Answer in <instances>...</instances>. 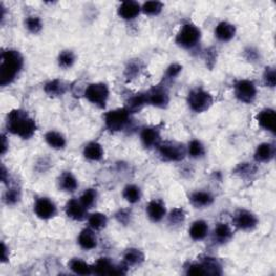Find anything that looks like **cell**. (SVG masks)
<instances>
[{
  "instance_id": "cell-1",
  "label": "cell",
  "mask_w": 276,
  "mask_h": 276,
  "mask_svg": "<svg viewBox=\"0 0 276 276\" xmlns=\"http://www.w3.org/2000/svg\"><path fill=\"white\" fill-rule=\"evenodd\" d=\"M6 126L11 134L23 139L33 137L37 131L36 121L23 109H14L10 111L7 116Z\"/></svg>"
},
{
  "instance_id": "cell-2",
  "label": "cell",
  "mask_w": 276,
  "mask_h": 276,
  "mask_svg": "<svg viewBox=\"0 0 276 276\" xmlns=\"http://www.w3.org/2000/svg\"><path fill=\"white\" fill-rule=\"evenodd\" d=\"M24 66V57L16 50L3 51L0 59V86L7 87L13 83Z\"/></svg>"
},
{
  "instance_id": "cell-3",
  "label": "cell",
  "mask_w": 276,
  "mask_h": 276,
  "mask_svg": "<svg viewBox=\"0 0 276 276\" xmlns=\"http://www.w3.org/2000/svg\"><path fill=\"white\" fill-rule=\"evenodd\" d=\"M187 103L189 108L197 114L207 111L214 104V97L209 92L201 88L193 89L190 91L187 97Z\"/></svg>"
},
{
  "instance_id": "cell-4",
  "label": "cell",
  "mask_w": 276,
  "mask_h": 276,
  "mask_svg": "<svg viewBox=\"0 0 276 276\" xmlns=\"http://www.w3.org/2000/svg\"><path fill=\"white\" fill-rule=\"evenodd\" d=\"M202 38L201 29L192 23L182 25L176 36V44L186 50H192L196 48Z\"/></svg>"
},
{
  "instance_id": "cell-5",
  "label": "cell",
  "mask_w": 276,
  "mask_h": 276,
  "mask_svg": "<svg viewBox=\"0 0 276 276\" xmlns=\"http://www.w3.org/2000/svg\"><path fill=\"white\" fill-rule=\"evenodd\" d=\"M131 114L125 107L118 108L106 112L104 122L106 128L111 132L123 131L130 123Z\"/></svg>"
},
{
  "instance_id": "cell-6",
  "label": "cell",
  "mask_w": 276,
  "mask_h": 276,
  "mask_svg": "<svg viewBox=\"0 0 276 276\" xmlns=\"http://www.w3.org/2000/svg\"><path fill=\"white\" fill-rule=\"evenodd\" d=\"M157 148L160 158L166 162H179L188 155L187 148L182 144L175 141L161 142Z\"/></svg>"
},
{
  "instance_id": "cell-7",
  "label": "cell",
  "mask_w": 276,
  "mask_h": 276,
  "mask_svg": "<svg viewBox=\"0 0 276 276\" xmlns=\"http://www.w3.org/2000/svg\"><path fill=\"white\" fill-rule=\"evenodd\" d=\"M84 97L91 104L104 109L109 98V89L105 83H91L84 90Z\"/></svg>"
},
{
  "instance_id": "cell-8",
  "label": "cell",
  "mask_w": 276,
  "mask_h": 276,
  "mask_svg": "<svg viewBox=\"0 0 276 276\" xmlns=\"http://www.w3.org/2000/svg\"><path fill=\"white\" fill-rule=\"evenodd\" d=\"M235 97L244 104H251L257 98L258 90L256 84L250 80L243 79L238 81L234 86Z\"/></svg>"
},
{
  "instance_id": "cell-9",
  "label": "cell",
  "mask_w": 276,
  "mask_h": 276,
  "mask_svg": "<svg viewBox=\"0 0 276 276\" xmlns=\"http://www.w3.org/2000/svg\"><path fill=\"white\" fill-rule=\"evenodd\" d=\"M128 265H117L109 258H99L93 265V274L96 275H122L125 274Z\"/></svg>"
},
{
  "instance_id": "cell-10",
  "label": "cell",
  "mask_w": 276,
  "mask_h": 276,
  "mask_svg": "<svg viewBox=\"0 0 276 276\" xmlns=\"http://www.w3.org/2000/svg\"><path fill=\"white\" fill-rule=\"evenodd\" d=\"M258 218L256 215L246 209H240L233 216V224L242 231H250L258 226Z\"/></svg>"
},
{
  "instance_id": "cell-11",
  "label": "cell",
  "mask_w": 276,
  "mask_h": 276,
  "mask_svg": "<svg viewBox=\"0 0 276 276\" xmlns=\"http://www.w3.org/2000/svg\"><path fill=\"white\" fill-rule=\"evenodd\" d=\"M148 105L157 108H166L169 104V95L166 88L162 84L153 87L146 93Z\"/></svg>"
},
{
  "instance_id": "cell-12",
  "label": "cell",
  "mask_w": 276,
  "mask_h": 276,
  "mask_svg": "<svg viewBox=\"0 0 276 276\" xmlns=\"http://www.w3.org/2000/svg\"><path fill=\"white\" fill-rule=\"evenodd\" d=\"M34 213L38 218L43 220H49L56 216L57 207L55 203L49 198H39L35 202Z\"/></svg>"
},
{
  "instance_id": "cell-13",
  "label": "cell",
  "mask_w": 276,
  "mask_h": 276,
  "mask_svg": "<svg viewBox=\"0 0 276 276\" xmlns=\"http://www.w3.org/2000/svg\"><path fill=\"white\" fill-rule=\"evenodd\" d=\"M65 213L67 217L75 221H82L88 217V209L78 199H71L67 202L65 206Z\"/></svg>"
},
{
  "instance_id": "cell-14",
  "label": "cell",
  "mask_w": 276,
  "mask_h": 276,
  "mask_svg": "<svg viewBox=\"0 0 276 276\" xmlns=\"http://www.w3.org/2000/svg\"><path fill=\"white\" fill-rule=\"evenodd\" d=\"M258 124L265 131L272 134H275V123H276V112L272 108H265L258 112L256 116Z\"/></svg>"
},
{
  "instance_id": "cell-15",
  "label": "cell",
  "mask_w": 276,
  "mask_h": 276,
  "mask_svg": "<svg viewBox=\"0 0 276 276\" xmlns=\"http://www.w3.org/2000/svg\"><path fill=\"white\" fill-rule=\"evenodd\" d=\"M141 11V7L137 2H132V0H128V2L122 3L118 8V15L125 21H132L135 19Z\"/></svg>"
},
{
  "instance_id": "cell-16",
  "label": "cell",
  "mask_w": 276,
  "mask_h": 276,
  "mask_svg": "<svg viewBox=\"0 0 276 276\" xmlns=\"http://www.w3.org/2000/svg\"><path fill=\"white\" fill-rule=\"evenodd\" d=\"M146 213L152 222H160L166 216L165 204L161 200H152L148 203Z\"/></svg>"
},
{
  "instance_id": "cell-17",
  "label": "cell",
  "mask_w": 276,
  "mask_h": 276,
  "mask_svg": "<svg viewBox=\"0 0 276 276\" xmlns=\"http://www.w3.org/2000/svg\"><path fill=\"white\" fill-rule=\"evenodd\" d=\"M141 144L145 148L151 149L158 147L161 144L160 131L157 128H145L140 133Z\"/></svg>"
},
{
  "instance_id": "cell-18",
  "label": "cell",
  "mask_w": 276,
  "mask_h": 276,
  "mask_svg": "<svg viewBox=\"0 0 276 276\" xmlns=\"http://www.w3.org/2000/svg\"><path fill=\"white\" fill-rule=\"evenodd\" d=\"M78 244L79 246L84 250H92L97 247L98 240L93 229L86 228L80 232L78 237Z\"/></svg>"
},
{
  "instance_id": "cell-19",
  "label": "cell",
  "mask_w": 276,
  "mask_h": 276,
  "mask_svg": "<svg viewBox=\"0 0 276 276\" xmlns=\"http://www.w3.org/2000/svg\"><path fill=\"white\" fill-rule=\"evenodd\" d=\"M275 145L271 142H263L260 144L254 151L253 159L258 163H269L275 157Z\"/></svg>"
},
{
  "instance_id": "cell-20",
  "label": "cell",
  "mask_w": 276,
  "mask_h": 276,
  "mask_svg": "<svg viewBox=\"0 0 276 276\" xmlns=\"http://www.w3.org/2000/svg\"><path fill=\"white\" fill-rule=\"evenodd\" d=\"M189 201L196 208H207L213 205L215 198L208 191H194L191 193Z\"/></svg>"
},
{
  "instance_id": "cell-21",
  "label": "cell",
  "mask_w": 276,
  "mask_h": 276,
  "mask_svg": "<svg viewBox=\"0 0 276 276\" xmlns=\"http://www.w3.org/2000/svg\"><path fill=\"white\" fill-rule=\"evenodd\" d=\"M235 34H237V28L229 22H220L215 28V37L222 43L231 41L235 37Z\"/></svg>"
},
{
  "instance_id": "cell-22",
  "label": "cell",
  "mask_w": 276,
  "mask_h": 276,
  "mask_svg": "<svg viewBox=\"0 0 276 276\" xmlns=\"http://www.w3.org/2000/svg\"><path fill=\"white\" fill-rule=\"evenodd\" d=\"M214 241L218 244H226L233 238V231L228 223L219 222L213 232Z\"/></svg>"
},
{
  "instance_id": "cell-23",
  "label": "cell",
  "mask_w": 276,
  "mask_h": 276,
  "mask_svg": "<svg viewBox=\"0 0 276 276\" xmlns=\"http://www.w3.org/2000/svg\"><path fill=\"white\" fill-rule=\"evenodd\" d=\"M209 231L208 223L204 220L194 221L189 229V235L193 241H202L207 237Z\"/></svg>"
},
{
  "instance_id": "cell-24",
  "label": "cell",
  "mask_w": 276,
  "mask_h": 276,
  "mask_svg": "<svg viewBox=\"0 0 276 276\" xmlns=\"http://www.w3.org/2000/svg\"><path fill=\"white\" fill-rule=\"evenodd\" d=\"M58 187L62 191L71 193V192H75L78 189L79 183L73 173L64 172L58 178Z\"/></svg>"
},
{
  "instance_id": "cell-25",
  "label": "cell",
  "mask_w": 276,
  "mask_h": 276,
  "mask_svg": "<svg viewBox=\"0 0 276 276\" xmlns=\"http://www.w3.org/2000/svg\"><path fill=\"white\" fill-rule=\"evenodd\" d=\"M45 92L49 96H62L66 93V91L68 89V86L66 84L65 81L60 79H54L49 81L48 83L45 86Z\"/></svg>"
},
{
  "instance_id": "cell-26",
  "label": "cell",
  "mask_w": 276,
  "mask_h": 276,
  "mask_svg": "<svg viewBox=\"0 0 276 276\" xmlns=\"http://www.w3.org/2000/svg\"><path fill=\"white\" fill-rule=\"evenodd\" d=\"M83 156L86 159L90 161H100L104 158V149L103 146L98 144L97 141H91L86 145L83 149Z\"/></svg>"
},
{
  "instance_id": "cell-27",
  "label": "cell",
  "mask_w": 276,
  "mask_h": 276,
  "mask_svg": "<svg viewBox=\"0 0 276 276\" xmlns=\"http://www.w3.org/2000/svg\"><path fill=\"white\" fill-rule=\"evenodd\" d=\"M45 139L47 144L51 148L56 149V150H62L67 145L65 136L62 134V133L56 132V131H49L45 135Z\"/></svg>"
},
{
  "instance_id": "cell-28",
  "label": "cell",
  "mask_w": 276,
  "mask_h": 276,
  "mask_svg": "<svg viewBox=\"0 0 276 276\" xmlns=\"http://www.w3.org/2000/svg\"><path fill=\"white\" fill-rule=\"evenodd\" d=\"M146 105H148L146 93H139L128 99L125 108L130 114H136V112L140 111Z\"/></svg>"
},
{
  "instance_id": "cell-29",
  "label": "cell",
  "mask_w": 276,
  "mask_h": 276,
  "mask_svg": "<svg viewBox=\"0 0 276 276\" xmlns=\"http://www.w3.org/2000/svg\"><path fill=\"white\" fill-rule=\"evenodd\" d=\"M123 261L128 267L139 265L145 261V253L138 248H129L123 253Z\"/></svg>"
},
{
  "instance_id": "cell-30",
  "label": "cell",
  "mask_w": 276,
  "mask_h": 276,
  "mask_svg": "<svg viewBox=\"0 0 276 276\" xmlns=\"http://www.w3.org/2000/svg\"><path fill=\"white\" fill-rule=\"evenodd\" d=\"M69 269L78 275H91L93 274V265H90L84 260L80 258L71 259L68 263Z\"/></svg>"
},
{
  "instance_id": "cell-31",
  "label": "cell",
  "mask_w": 276,
  "mask_h": 276,
  "mask_svg": "<svg viewBox=\"0 0 276 276\" xmlns=\"http://www.w3.org/2000/svg\"><path fill=\"white\" fill-rule=\"evenodd\" d=\"M89 227L94 231H100L106 228L108 223V218L103 213H93L88 217Z\"/></svg>"
},
{
  "instance_id": "cell-32",
  "label": "cell",
  "mask_w": 276,
  "mask_h": 276,
  "mask_svg": "<svg viewBox=\"0 0 276 276\" xmlns=\"http://www.w3.org/2000/svg\"><path fill=\"white\" fill-rule=\"evenodd\" d=\"M204 269L206 271L207 275H221L222 274V265L221 263L213 257H205L201 260Z\"/></svg>"
},
{
  "instance_id": "cell-33",
  "label": "cell",
  "mask_w": 276,
  "mask_h": 276,
  "mask_svg": "<svg viewBox=\"0 0 276 276\" xmlns=\"http://www.w3.org/2000/svg\"><path fill=\"white\" fill-rule=\"evenodd\" d=\"M122 197L130 204H136L141 199V190L136 185H128L122 191Z\"/></svg>"
},
{
  "instance_id": "cell-34",
  "label": "cell",
  "mask_w": 276,
  "mask_h": 276,
  "mask_svg": "<svg viewBox=\"0 0 276 276\" xmlns=\"http://www.w3.org/2000/svg\"><path fill=\"white\" fill-rule=\"evenodd\" d=\"M97 198L98 193L95 189H87L82 194H81L79 200L87 209H90L96 205Z\"/></svg>"
},
{
  "instance_id": "cell-35",
  "label": "cell",
  "mask_w": 276,
  "mask_h": 276,
  "mask_svg": "<svg viewBox=\"0 0 276 276\" xmlns=\"http://www.w3.org/2000/svg\"><path fill=\"white\" fill-rule=\"evenodd\" d=\"M58 66L60 68L68 69L70 67H73V65L76 62V55L71 50H64L58 54Z\"/></svg>"
},
{
  "instance_id": "cell-36",
  "label": "cell",
  "mask_w": 276,
  "mask_h": 276,
  "mask_svg": "<svg viewBox=\"0 0 276 276\" xmlns=\"http://www.w3.org/2000/svg\"><path fill=\"white\" fill-rule=\"evenodd\" d=\"M168 224L173 227H177L182 224L186 220V213L181 207H176L171 210L167 216Z\"/></svg>"
},
{
  "instance_id": "cell-37",
  "label": "cell",
  "mask_w": 276,
  "mask_h": 276,
  "mask_svg": "<svg viewBox=\"0 0 276 276\" xmlns=\"http://www.w3.org/2000/svg\"><path fill=\"white\" fill-rule=\"evenodd\" d=\"M187 153L192 159H200L205 155V147L198 139H193L187 147Z\"/></svg>"
},
{
  "instance_id": "cell-38",
  "label": "cell",
  "mask_w": 276,
  "mask_h": 276,
  "mask_svg": "<svg viewBox=\"0 0 276 276\" xmlns=\"http://www.w3.org/2000/svg\"><path fill=\"white\" fill-rule=\"evenodd\" d=\"M163 7H164V5L161 2H147L141 6V11L146 15L156 16L162 12Z\"/></svg>"
},
{
  "instance_id": "cell-39",
  "label": "cell",
  "mask_w": 276,
  "mask_h": 276,
  "mask_svg": "<svg viewBox=\"0 0 276 276\" xmlns=\"http://www.w3.org/2000/svg\"><path fill=\"white\" fill-rule=\"evenodd\" d=\"M142 68L141 62L139 59H135V60H131V62L128 64L125 71H124V76L128 80H133L135 79Z\"/></svg>"
},
{
  "instance_id": "cell-40",
  "label": "cell",
  "mask_w": 276,
  "mask_h": 276,
  "mask_svg": "<svg viewBox=\"0 0 276 276\" xmlns=\"http://www.w3.org/2000/svg\"><path fill=\"white\" fill-rule=\"evenodd\" d=\"M21 200V190L17 187L9 188L4 194V202L7 205H15Z\"/></svg>"
},
{
  "instance_id": "cell-41",
  "label": "cell",
  "mask_w": 276,
  "mask_h": 276,
  "mask_svg": "<svg viewBox=\"0 0 276 276\" xmlns=\"http://www.w3.org/2000/svg\"><path fill=\"white\" fill-rule=\"evenodd\" d=\"M25 26L28 29V32L32 34H39L43 30L44 24L41 18L38 16H28L25 19Z\"/></svg>"
},
{
  "instance_id": "cell-42",
  "label": "cell",
  "mask_w": 276,
  "mask_h": 276,
  "mask_svg": "<svg viewBox=\"0 0 276 276\" xmlns=\"http://www.w3.org/2000/svg\"><path fill=\"white\" fill-rule=\"evenodd\" d=\"M263 82L264 86L270 89H274L276 86V73L274 67H267L263 73Z\"/></svg>"
},
{
  "instance_id": "cell-43",
  "label": "cell",
  "mask_w": 276,
  "mask_h": 276,
  "mask_svg": "<svg viewBox=\"0 0 276 276\" xmlns=\"http://www.w3.org/2000/svg\"><path fill=\"white\" fill-rule=\"evenodd\" d=\"M186 274L187 275H207L205 269H204L203 264L200 262H192L186 268Z\"/></svg>"
},
{
  "instance_id": "cell-44",
  "label": "cell",
  "mask_w": 276,
  "mask_h": 276,
  "mask_svg": "<svg viewBox=\"0 0 276 276\" xmlns=\"http://www.w3.org/2000/svg\"><path fill=\"white\" fill-rule=\"evenodd\" d=\"M235 174H238L240 176H249L251 174L256 173V167L251 164V163H241L235 168Z\"/></svg>"
},
{
  "instance_id": "cell-45",
  "label": "cell",
  "mask_w": 276,
  "mask_h": 276,
  "mask_svg": "<svg viewBox=\"0 0 276 276\" xmlns=\"http://www.w3.org/2000/svg\"><path fill=\"white\" fill-rule=\"evenodd\" d=\"M182 70V66L179 64H172L167 69L165 73V80H172L175 79L176 77L179 76V74L181 73Z\"/></svg>"
},
{
  "instance_id": "cell-46",
  "label": "cell",
  "mask_w": 276,
  "mask_h": 276,
  "mask_svg": "<svg viewBox=\"0 0 276 276\" xmlns=\"http://www.w3.org/2000/svg\"><path fill=\"white\" fill-rule=\"evenodd\" d=\"M131 211L128 209H121L116 214L117 220L122 224H128L131 221Z\"/></svg>"
},
{
  "instance_id": "cell-47",
  "label": "cell",
  "mask_w": 276,
  "mask_h": 276,
  "mask_svg": "<svg viewBox=\"0 0 276 276\" xmlns=\"http://www.w3.org/2000/svg\"><path fill=\"white\" fill-rule=\"evenodd\" d=\"M245 53H246V56H247L248 60H256L259 56L258 51L252 49V48H248L246 51H245Z\"/></svg>"
},
{
  "instance_id": "cell-48",
  "label": "cell",
  "mask_w": 276,
  "mask_h": 276,
  "mask_svg": "<svg viewBox=\"0 0 276 276\" xmlns=\"http://www.w3.org/2000/svg\"><path fill=\"white\" fill-rule=\"evenodd\" d=\"M9 259V250L6 246V244L2 243V262H6Z\"/></svg>"
},
{
  "instance_id": "cell-49",
  "label": "cell",
  "mask_w": 276,
  "mask_h": 276,
  "mask_svg": "<svg viewBox=\"0 0 276 276\" xmlns=\"http://www.w3.org/2000/svg\"><path fill=\"white\" fill-rule=\"evenodd\" d=\"M2 140H3V144H2V155H5V153L7 152V149L9 147V142L7 141V137L5 135L2 136Z\"/></svg>"
}]
</instances>
